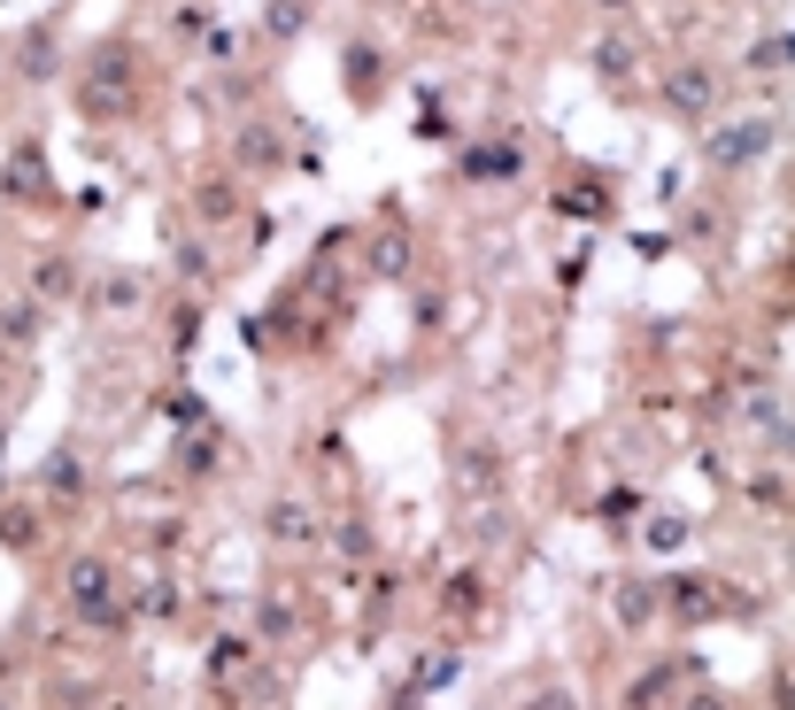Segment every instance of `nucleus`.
Returning <instances> with one entry per match:
<instances>
[{
    "instance_id": "39448f33",
    "label": "nucleus",
    "mask_w": 795,
    "mask_h": 710,
    "mask_svg": "<svg viewBox=\"0 0 795 710\" xmlns=\"http://www.w3.org/2000/svg\"><path fill=\"white\" fill-rule=\"evenodd\" d=\"M271 532H279L286 549H302V541H317V517H309L302 502H279V510H271Z\"/></svg>"
},
{
    "instance_id": "6e6552de",
    "label": "nucleus",
    "mask_w": 795,
    "mask_h": 710,
    "mask_svg": "<svg viewBox=\"0 0 795 710\" xmlns=\"http://www.w3.org/2000/svg\"><path fill=\"white\" fill-rule=\"evenodd\" d=\"M749 62H757V70H780V62H787V39H757V54H749Z\"/></svg>"
},
{
    "instance_id": "423d86ee",
    "label": "nucleus",
    "mask_w": 795,
    "mask_h": 710,
    "mask_svg": "<svg viewBox=\"0 0 795 710\" xmlns=\"http://www.w3.org/2000/svg\"><path fill=\"white\" fill-rule=\"evenodd\" d=\"M302 16H309V0H271V39H294Z\"/></svg>"
},
{
    "instance_id": "7ed1b4c3",
    "label": "nucleus",
    "mask_w": 795,
    "mask_h": 710,
    "mask_svg": "<svg viewBox=\"0 0 795 710\" xmlns=\"http://www.w3.org/2000/svg\"><path fill=\"white\" fill-rule=\"evenodd\" d=\"M464 170L479 178V186H494V178H517V170H525V147H517V139H502V147H472Z\"/></svg>"
},
{
    "instance_id": "1a4fd4ad",
    "label": "nucleus",
    "mask_w": 795,
    "mask_h": 710,
    "mask_svg": "<svg viewBox=\"0 0 795 710\" xmlns=\"http://www.w3.org/2000/svg\"><path fill=\"white\" fill-rule=\"evenodd\" d=\"M240 155H247V162H279V139H271V132H255V139H247Z\"/></svg>"
},
{
    "instance_id": "9b49d317",
    "label": "nucleus",
    "mask_w": 795,
    "mask_h": 710,
    "mask_svg": "<svg viewBox=\"0 0 795 710\" xmlns=\"http://www.w3.org/2000/svg\"><path fill=\"white\" fill-rule=\"evenodd\" d=\"M602 9H617V0H602Z\"/></svg>"
},
{
    "instance_id": "f03ea898",
    "label": "nucleus",
    "mask_w": 795,
    "mask_h": 710,
    "mask_svg": "<svg viewBox=\"0 0 795 710\" xmlns=\"http://www.w3.org/2000/svg\"><path fill=\"white\" fill-rule=\"evenodd\" d=\"M672 109H680V117H711V109H719V77H711V70H680V77H672Z\"/></svg>"
},
{
    "instance_id": "20e7f679",
    "label": "nucleus",
    "mask_w": 795,
    "mask_h": 710,
    "mask_svg": "<svg viewBox=\"0 0 795 710\" xmlns=\"http://www.w3.org/2000/svg\"><path fill=\"white\" fill-rule=\"evenodd\" d=\"M70 595H77V610H85V617H109V572H101L94 556H85V564L70 572Z\"/></svg>"
},
{
    "instance_id": "f257e3e1",
    "label": "nucleus",
    "mask_w": 795,
    "mask_h": 710,
    "mask_svg": "<svg viewBox=\"0 0 795 710\" xmlns=\"http://www.w3.org/2000/svg\"><path fill=\"white\" fill-rule=\"evenodd\" d=\"M772 147V117H742V124H726L719 139H711V162L719 170H742V162H757Z\"/></svg>"
},
{
    "instance_id": "9d476101",
    "label": "nucleus",
    "mask_w": 795,
    "mask_h": 710,
    "mask_svg": "<svg viewBox=\"0 0 795 710\" xmlns=\"http://www.w3.org/2000/svg\"><path fill=\"white\" fill-rule=\"evenodd\" d=\"M695 710H726V702H719V695H695Z\"/></svg>"
},
{
    "instance_id": "0eeeda50",
    "label": "nucleus",
    "mask_w": 795,
    "mask_h": 710,
    "mask_svg": "<svg viewBox=\"0 0 795 710\" xmlns=\"http://www.w3.org/2000/svg\"><path fill=\"white\" fill-rule=\"evenodd\" d=\"M371 262H379V271H402V262H409V240H402V232H394V240H379V247H371Z\"/></svg>"
}]
</instances>
